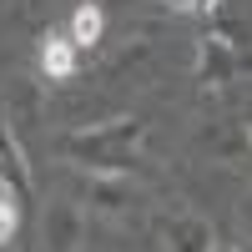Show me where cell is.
I'll return each instance as SVG.
<instances>
[{"mask_svg":"<svg viewBox=\"0 0 252 252\" xmlns=\"http://www.w3.org/2000/svg\"><path fill=\"white\" fill-rule=\"evenodd\" d=\"M141 136H146V121L141 116H116V121H101V126H86V131H71L61 141V152L86 161L91 172H106V177H126L136 166V152H141Z\"/></svg>","mask_w":252,"mask_h":252,"instance_id":"6da1fadb","label":"cell"},{"mask_svg":"<svg viewBox=\"0 0 252 252\" xmlns=\"http://www.w3.org/2000/svg\"><path fill=\"white\" fill-rule=\"evenodd\" d=\"M40 242H46V252H81V247H86V207H81L76 197L46 202Z\"/></svg>","mask_w":252,"mask_h":252,"instance_id":"7a4b0ae2","label":"cell"},{"mask_svg":"<svg viewBox=\"0 0 252 252\" xmlns=\"http://www.w3.org/2000/svg\"><path fill=\"white\" fill-rule=\"evenodd\" d=\"M247 66H252V56L237 51L222 31H212V35L197 40V81H202V86L217 91V86H227V81H232L237 71H247Z\"/></svg>","mask_w":252,"mask_h":252,"instance_id":"3957f363","label":"cell"},{"mask_svg":"<svg viewBox=\"0 0 252 252\" xmlns=\"http://www.w3.org/2000/svg\"><path fill=\"white\" fill-rule=\"evenodd\" d=\"M161 237H166V252H212L222 237L212 232V222L197 217V212H177L161 222Z\"/></svg>","mask_w":252,"mask_h":252,"instance_id":"277c9868","label":"cell"},{"mask_svg":"<svg viewBox=\"0 0 252 252\" xmlns=\"http://www.w3.org/2000/svg\"><path fill=\"white\" fill-rule=\"evenodd\" d=\"M91 212L111 217V222H131L136 217V197L121 177H106V172H91Z\"/></svg>","mask_w":252,"mask_h":252,"instance_id":"5b68a950","label":"cell"},{"mask_svg":"<svg viewBox=\"0 0 252 252\" xmlns=\"http://www.w3.org/2000/svg\"><path fill=\"white\" fill-rule=\"evenodd\" d=\"M76 40H71V31H51L46 40H40V71H46L51 81H71L76 76Z\"/></svg>","mask_w":252,"mask_h":252,"instance_id":"8992f818","label":"cell"},{"mask_svg":"<svg viewBox=\"0 0 252 252\" xmlns=\"http://www.w3.org/2000/svg\"><path fill=\"white\" fill-rule=\"evenodd\" d=\"M26 187L20 182H0V242H10L20 232V212H26Z\"/></svg>","mask_w":252,"mask_h":252,"instance_id":"52a82bcc","label":"cell"},{"mask_svg":"<svg viewBox=\"0 0 252 252\" xmlns=\"http://www.w3.org/2000/svg\"><path fill=\"white\" fill-rule=\"evenodd\" d=\"M101 31H106V10H101V5H76V15H71V40H76V46L81 51L96 46Z\"/></svg>","mask_w":252,"mask_h":252,"instance_id":"ba28073f","label":"cell"},{"mask_svg":"<svg viewBox=\"0 0 252 252\" xmlns=\"http://www.w3.org/2000/svg\"><path fill=\"white\" fill-rule=\"evenodd\" d=\"M166 5H177V10H192V5H197V0H166Z\"/></svg>","mask_w":252,"mask_h":252,"instance_id":"9c48e42d","label":"cell"},{"mask_svg":"<svg viewBox=\"0 0 252 252\" xmlns=\"http://www.w3.org/2000/svg\"><path fill=\"white\" fill-rule=\"evenodd\" d=\"M222 5V0H197V10H217Z\"/></svg>","mask_w":252,"mask_h":252,"instance_id":"30bf717a","label":"cell"},{"mask_svg":"<svg viewBox=\"0 0 252 252\" xmlns=\"http://www.w3.org/2000/svg\"><path fill=\"white\" fill-rule=\"evenodd\" d=\"M212 252H237V247H232V242H217V247H212Z\"/></svg>","mask_w":252,"mask_h":252,"instance_id":"8fae6325","label":"cell"},{"mask_svg":"<svg viewBox=\"0 0 252 252\" xmlns=\"http://www.w3.org/2000/svg\"><path fill=\"white\" fill-rule=\"evenodd\" d=\"M106 5H121V0H106Z\"/></svg>","mask_w":252,"mask_h":252,"instance_id":"7c38bea8","label":"cell"},{"mask_svg":"<svg viewBox=\"0 0 252 252\" xmlns=\"http://www.w3.org/2000/svg\"><path fill=\"white\" fill-rule=\"evenodd\" d=\"M0 252H10V247H5V242H0Z\"/></svg>","mask_w":252,"mask_h":252,"instance_id":"4fadbf2b","label":"cell"}]
</instances>
